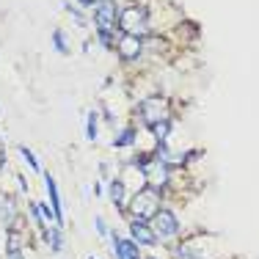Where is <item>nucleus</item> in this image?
I'll use <instances>...</instances> for the list:
<instances>
[{
  "label": "nucleus",
  "instance_id": "obj_2",
  "mask_svg": "<svg viewBox=\"0 0 259 259\" xmlns=\"http://www.w3.org/2000/svg\"><path fill=\"white\" fill-rule=\"evenodd\" d=\"M119 25L127 30V36H138L141 30H146V11L133 6V9H124L121 11V20Z\"/></svg>",
  "mask_w": 259,
  "mask_h": 259
},
{
  "label": "nucleus",
  "instance_id": "obj_8",
  "mask_svg": "<svg viewBox=\"0 0 259 259\" xmlns=\"http://www.w3.org/2000/svg\"><path fill=\"white\" fill-rule=\"evenodd\" d=\"M163 100H149L144 105V116H146V121H149V124H157V121H165V113L163 110H157V108H163Z\"/></svg>",
  "mask_w": 259,
  "mask_h": 259
},
{
  "label": "nucleus",
  "instance_id": "obj_13",
  "mask_svg": "<svg viewBox=\"0 0 259 259\" xmlns=\"http://www.w3.org/2000/svg\"><path fill=\"white\" fill-rule=\"evenodd\" d=\"M53 39H55V50H58V53H66V50H69V47H66V41H64V36H61V30H55Z\"/></svg>",
  "mask_w": 259,
  "mask_h": 259
},
{
  "label": "nucleus",
  "instance_id": "obj_4",
  "mask_svg": "<svg viewBox=\"0 0 259 259\" xmlns=\"http://www.w3.org/2000/svg\"><path fill=\"white\" fill-rule=\"evenodd\" d=\"M130 234H133L141 245H155L157 243V234L152 232V226H146L144 221H133V224H130Z\"/></svg>",
  "mask_w": 259,
  "mask_h": 259
},
{
  "label": "nucleus",
  "instance_id": "obj_10",
  "mask_svg": "<svg viewBox=\"0 0 259 259\" xmlns=\"http://www.w3.org/2000/svg\"><path fill=\"white\" fill-rule=\"evenodd\" d=\"M113 245H116V254H119V259H138V251H135V245L130 243V240L113 237Z\"/></svg>",
  "mask_w": 259,
  "mask_h": 259
},
{
  "label": "nucleus",
  "instance_id": "obj_15",
  "mask_svg": "<svg viewBox=\"0 0 259 259\" xmlns=\"http://www.w3.org/2000/svg\"><path fill=\"white\" fill-rule=\"evenodd\" d=\"M94 138H97V116L89 113V141H94Z\"/></svg>",
  "mask_w": 259,
  "mask_h": 259
},
{
  "label": "nucleus",
  "instance_id": "obj_7",
  "mask_svg": "<svg viewBox=\"0 0 259 259\" xmlns=\"http://www.w3.org/2000/svg\"><path fill=\"white\" fill-rule=\"evenodd\" d=\"M45 182H47V193H50V201H53V215L55 221H64V212H61V196H58V188H55V180L50 174H45Z\"/></svg>",
  "mask_w": 259,
  "mask_h": 259
},
{
  "label": "nucleus",
  "instance_id": "obj_11",
  "mask_svg": "<svg viewBox=\"0 0 259 259\" xmlns=\"http://www.w3.org/2000/svg\"><path fill=\"white\" fill-rule=\"evenodd\" d=\"M110 199H113L116 204H121V201H124V185H121V182L110 185Z\"/></svg>",
  "mask_w": 259,
  "mask_h": 259
},
{
  "label": "nucleus",
  "instance_id": "obj_19",
  "mask_svg": "<svg viewBox=\"0 0 259 259\" xmlns=\"http://www.w3.org/2000/svg\"><path fill=\"white\" fill-rule=\"evenodd\" d=\"M17 182H20L22 190H28V182H25V177H22V174H17Z\"/></svg>",
  "mask_w": 259,
  "mask_h": 259
},
{
  "label": "nucleus",
  "instance_id": "obj_6",
  "mask_svg": "<svg viewBox=\"0 0 259 259\" xmlns=\"http://www.w3.org/2000/svg\"><path fill=\"white\" fill-rule=\"evenodd\" d=\"M94 20H97V28L100 30H110V25H113V20H116V6L108 3V0H102Z\"/></svg>",
  "mask_w": 259,
  "mask_h": 259
},
{
  "label": "nucleus",
  "instance_id": "obj_9",
  "mask_svg": "<svg viewBox=\"0 0 259 259\" xmlns=\"http://www.w3.org/2000/svg\"><path fill=\"white\" fill-rule=\"evenodd\" d=\"M17 218L14 212V199L11 196H0V221H3L6 226H11V221Z\"/></svg>",
  "mask_w": 259,
  "mask_h": 259
},
{
  "label": "nucleus",
  "instance_id": "obj_1",
  "mask_svg": "<svg viewBox=\"0 0 259 259\" xmlns=\"http://www.w3.org/2000/svg\"><path fill=\"white\" fill-rule=\"evenodd\" d=\"M157 190L155 188H146V190H141L138 196H135L133 201H130V212L135 215V221H152L157 215Z\"/></svg>",
  "mask_w": 259,
  "mask_h": 259
},
{
  "label": "nucleus",
  "instance_id": "obj_14",
  "mask_svg": "<svg viewBox=\"0 0 259 259\" xmlns=\"http://www.w3.org/2000/svg\"><path fill=\"white\" fill-rule=\"evenodd\" d=\"M20 152H22V155H25V160H28V163H30V165H33V171H41V165H39V163H36V157H33V152H30V149H28V146H22V149H20Z\"/></svg>",
  "mask_w": 259,
  "mask_h": 259
},
{
  "label": "nucleus",
  "instance_id": "obj_5",
  "mask_svg": "<svg viewBox=\"0 0 259 259\" xmlns=\"http://www.w3.org/2000/svg\"><path fill=\"white\" fill-rule=\"evenodd\" d=\"M141 39L138 36H124V39L119 41V58L121 61H133V58H138L141 55Z\"/></svg>",
  "mask_w": 259,
  "mask_h": 259
},
{
  "label": "nucleus",
  "instance_id": "obj_20",
  "mask_svg": "<svg viewBox=\"0 0 259 259\" xmlns=\"http://www.w3.org/2000/svg\"><path fill=\"white\" fill-rule=\"evenodd\" d=\"M97 232L105 234V224H102V218H97Z\"/></svg>",
  "mask_w": 259,
  "mask_h": 259
},
{
  "label": "nucleus",
  "instance_id": "obj_3",
  "mask_svg": "<svg viewBox=\"0 0 259 259\" xmlns=\"http://www.w3.org/2000/svg\"><path fill=\"white\" fill-rule=\"evenodd\" d=\"M155 226H157V232L163 234V237H171L177 229H180V224H177V218H174V212H168V209H160V212L155 215Z\"/></svg>",
  "mask_w": 259,
  "mask_h": 259
},
{
  "label": "nucleus",
  "instance_id": "obj_16",
  "mask_svg": "<svg viewBox=\"0 0 259 259\" xmlns=\"http://www.w3.org/2000/svg\"><path fill=\"white\" fill-rule=\"evenodd\" d=\"M47 237H50V245H53L55 251H58V248H61V229H53L50 234H47Z\"/></svg>",
  "mask_w": 259,
  "mask_h": 259
},
{
  "label": "nucleus",
  "instance_id": "obj_12",
  "mask_svg": "<svg viewBox=\"0 0 259 259\" xmlns=\"http://www.w3.org/2000/svg\"><path fill=\"white\" fill-rule=\"evenodd\" d=\"M168 121H157V124H155V135H157V141H160V144H163V141H165V135H168Z\"/></svg>",
  "mask_w": 259,
  "mask_h": 259
},
{
  "label": "nucleus",
  "instance_id": "obj_22",
  "mask_svg": "<svg viewBox=\"0 0 259 259\" xmlns=\"http://www.w3.org/2000/svg\"><path fill=\"white\" fill-rule=\"evenodd\" d=\"M11 259H22V256L20 254H11Z\"/></svg>",
  "mask_w": 259,
  "mask_h": 259
},
{
  "label": "nucleus",
  "instance_id": "obj_18",
  "mask_svg": "<svg viewBox=\"0 0 259 259\" xmlns=\"http://www.w3.org/2000/svg\"><path fill=\"white\" fill-rule=\"evenodd\" d=\"M133 141H135V130H127V133L121 135V138L116 141V144H119V146H124V144H133Z\"/></svg>",
  "mask_w": 259,
  "mask_h": 259
},
{
  "label": "nucleus",
  "instance_id": "obj_24",
  "mask_svg": "<svg viewBox=\"0 0 259 259\" xmlns=\"http://www.w3.org/2000/svg\"><path fill=\"white\" fill-rule=\"evenodd\" d=\"M91 259H94V256H91Z\"/></svg>",
  "mask_w": 259,
  "mask_h": 259
},
{
  "label": "nucleus",
  "instance_id": "obj_17",
  "mask_svg": "<svg viewBox=\"0 0 259 259\" xmlns=\"http://www.w3.org/2000/svg\"><path fill=\"white\" fill-rule=\"evenodd\" d=\"M17 232H9V254H17V248H20V243H17Z\"/></svg>",
  "mask_w": 259,
  "mask_h": 259
},
{
  "label": "nucleus",
  "instance_id": "obj_21",
  "mask_svg": "<svg viewBox=\"0 0 259 259\" xmlns=\"http://www.w3.org/2000/svg\"><path fill=\"white\" fill-rule=\"evenodd\" d=\"M80 6H94V3H100V0H77Z\"/></svg>",
  "mask_w": 259,
  "mask_h": 259
},
{
  "label": "nucleus",
  "instance_id": "obj_23",
  "mask_svg": "<svg viewBox=\"0 0 259 259\" xmlns=\"http://www.w3.org/2000/svg\"><path fill=\"white\" fill-rule=\"evenodd\" d=\"M0 160H3V144H0Z\"/></svg>",
  "mask_w": 259,
  "mask_h": 259
}]
</instances>
